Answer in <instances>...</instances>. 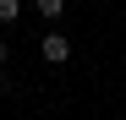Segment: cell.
Returning <instances> with one entry per match:
<instances>
[{"label":"cell","mask_w":126,"mask_h":120,"mask_svg":"<svg viewBox=\"0 0 126 120\" xmlns=\"http://www.w3.org/2000/svg\"><path fill=\"white\" fill-rule=\"evenodd\" d=\"M38 55H44L49 66H66V60H71V44H66L60 33H44V44H38Z\"/></svg>","instance_id":"6da1fadb"},{"label":"cell","mask_w":126,"mask_h":120,"mask_svg":"<svg viewBox=\"0 0 126 120\" xmlns=\"http://www.w3.org/2000/svg\"><path fill=\"white\" fill-rule=\"evenodd\" d=\"M33 11L44 16V22H60V16H66V0H33Z\"/></svg>","instance_id":"7a4b0ae2"},{"label":"cell","mask_w":126,"mask_h":120,"mask_svg":"<svg viewBox=\"0 0 126 120\" xmlns=\"http://www.w3.org/2000/svg\"><path fill=\"white\" fill-rule=\"evenodd\" d=\"M22 22V0H0V27H16Z\"/></svg>","instance_id":"3957f363"},{"label":"cell","mask_w":126,"mask_h":120,"mask_svg":"<svg viewBox=\"0 0 126 120\" xmlns=\"http://www.w3.org/2000/svg\"><path fill=\"white\" fill-rule=\"evenodd\" d=\"M6 55H11V49H6V38H0V66H6Z\"/></svg>","instance_id":"277c9868"}]
</instances>
